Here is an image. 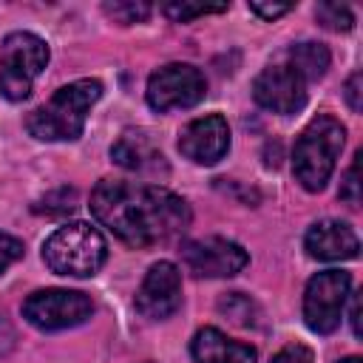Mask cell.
I'll return each instance as SVG.
<instances>
[{
    "label": "cell",
    "instance_id": "6",
    "mask_svg": "<svg viewBox=\"0 0 363 363\" xmlns=\"http://www.w3.org/2000/svg\"><path fill=\"white\" fill-rule=\"evenodd\" d=\"M352 289V275L343 269H323L309 278L303 292V320L312 332L329 335L340 326L343 303Z\"/></svg>",
    "mask_w": 363,
    "mask_h": 363
},
{
    "label": "cell",
    "instance_id": "27",
    "mask_svg": "<svg viewBox=\"0 0 363 363\" xmlns=\"http://www.w3.org/2000/svg\"><path fill=\"white\" fill-rule=\"evenodd\" d=\"M349 320H352V332L360 337V298L357 295H352V315H349Z\"/></svg>",
    "mask_w": 363,
    "mask_h": 363
},
{
    "label": "cell",
    "instance_id": "23",
    "mask_svg": "<svg viewBox=\"0 0 363 363\" xmlns=\"http://www.w3.org/2000/svg\"><path fill=\"white\" fill-rule=\"evenodd\" d=\"M17 258H23V244H20L14 235L0 233V272L9 269Z\"/></svg>",
    "mask_w": 363,
    "mask_h": 363
},
{
    "label": "cell",
    "instance_id": "10",
    "mask_svg": "<svg viewBox=\"0 0 363 363\" xmlns=\"http://www.w3.org/2000/svg\"><path fill=\"white\" fill-rule=\"evenodd\" d=\"M252 96L272 113H298L306 105V79L289 62H272L255 77Z\"/></svg>",
    "mask_w": 363,
    "mask_h": 363
},
{
    "label": "cell",
    "instance_id": "7",
    "mask_svg": "<svg viewBox=\"0 0 363 363\" xmlns=\"http://www.w3.org/2000/svg\"><path fill=\"white\" fill-rule=\"evenodd\" d=\"M207 94V79L196 65L187 62H167L156 68L147 79V105L159 113L176 108H193Z\"/></svg>",
    "mask_w": 363,
    "mask_h": 363
},
{
    "label": "cell",
    "instance_id": "22",
    "mask_svg": "<svg viewBox=\"0 0 363 363\" xmlns=\"http://www.w3.org/2000/svg\"><path fill=\"white\" fill-rule=\"evenodd\" d=\"M357 167H360V153L354 156L352 167H349L346 176H343V184H340V199L349 201L352 207L360 204V179H357Z\"/></svg>",
    "mask_w": 363,
    "mask_h": 363
},
{
    "label": "cell",
    "instance_id": "25",
    "mask_svg": "<svg viewBox=\"0 0 363 363\" xmlns=\"http://www.w3.org/2000/svg\"><path fill=\"white\" fill-rule=\"evenodd\" d=\"M289 9H292V3H258V0L250 3V11H255V14L264 17V20H275V17L286 14Z\"/></svg>",
    "mask_w": 363,
    "mask_h": 363
},
{
    "label": "cell",
    "instance_id": "8",
    "mask_svg": "<svg viewBox=\"0 0 363 363\" xmlns=\"http://www.w3.org/2000/svg\"><path fill=\"white\" fill-rule=\"evenodd\" d=\"M91 312H94L91 298L77 289H40L28 295L23 303V318L43 332L77 326L88 320Z\"/></svg>",
    "mask_w": 363,
    "mask_h": 363
},
{
    "label": "cell",
    "instance_id": "3",
    "mask_svg": "<svg viewBox=\"0 0 363 363\" xmlns=\"http://www.w3.org/2000/svg\"><path fill=\"white\" fill-rule=\"evenodd\" d=\"M343 139H346V128L329 113L315 116L303 128V133L295 142V153H292L295 179L303 184V190L309 193L323 190L343 150Z\"/></svg>",
    "mask_w": 363,
    "mask_h": 363
},
{
    "label": "cell",
    "instance_id": "17",
    "mask_svg": "<svg viewBox=\"0 0 363 363\" xmlns=\"http://www.w3.org/2000/svg\"><path fill=\"white\" fill-rule=\"evenodd\" d=\"M218 312L221 315H227L233 323H238V326H255L258 323V306H255V301L252 298H247V295H241V292H230V295H224L221 301H218Z\"/></svg>",
    "mask_w": 363,
    "mask_h": 363
},
{
    "label": "cell",
    "instance_id": "2",
    "mask_svg": "<svg viewBox=\"0 0 363 363\" xmlns=\"http://www.w3.org/2000/svg\"><path fill=\"white\" fill-rule=\"evenodd\" d=\"M99 96H102L99 79L68 82L26 119V128L34 139H43V142H71L82 133L88 111Z\"/></svg>",
    "mask_w": 363,
    "mask_h": 363
},
{
    "label": "cell",
    "instance_id": "28",
    "mask_svg": "<svg viewBox=\"0 0 363 363\" xmlns=\"http://www.w3.org/2000/svg\"><path fill=\"white\" fill-rule=\"evenodd\" d=\"M11 337H14V335H11V326H9V323L3 320V315H0V352H3L6 346H11Z\"/></svg>",
    "mask_w": 363,
    "mask_h": 363
},
{
    "label": "cell",
    "instance_id": "11",
    "mask_svg": "<svg viewBox=\"0 0 363 363\" xmlns=\"http://www.w3.org/2000/svg\"><path fill=\"white\" fill-rule=\"evenodd\" d=\"M179 306H182V275L176 264L156 261L136 292V309L150 320H164Z\"/></svg>",
    "mask_w": 363,
    "mask_h": 363
},
{
    "label": "cell",
    "instance_id": "16",
    "mask_svg": "<svg viewBox=\"0 0 363 363\" xmlns=\"http://www.w3.org/2000/svg\"><path fill=\"white\" fill-rule=\"evenodd\" d=\"M286 62H289L306 82H309V79H320V77L326 74V68H329V48L320 45V43H312V40L295 43V45H289V51H286Z\"/></svg>",
    "mask_w": 363,
    "mask_h": 363
},
{
    "label": "cell",
    "instance_id": "15",
    "mask_svg": "<svg viewBox=\"0 0 363 363\" xmlns=\"http://www.w3.org/2000/svg\"><path fill=\"white\" fill-rule=\"evenodd\" d=\"M190 352L196 363H255L258 360V352L250 343L233 340L213 326H204L196 332Z\"/></svg>",
    "mask_w": 363,
    "mask_h": 363
},
{
    "label": "cell",
    "instance_id": "26",
    "mask_svg": "<svg viewBox=\"0 0 363 363\" xmlns=\"http://www.w3.org/2000/svg\"><path fill=\"white\" fill-rule=\"evenodd\" d=\"M360 82H363V77L360 74H352L349 82H346V88H343V96H346V102H349V108L354 113L363 108V102H360Z\"/></svg>",
    "mask_w": 363,
    "mask_h": 363
},
{
    "label": "cell",
    "instance_id": "12",
    "mask_svg": "<svg viewBox=\"0 0 363 363\" xmlns=\"http://www.w3.org/2000/svg\"><path fill=\"white\" fill-rule=\"evenodd\" d=\"M230 147V128L227 119L218 113L193 119L179 133V150L196 164H216Z\"/></svg>",
    "mask_w": 363,
    "mask_h": 363
},
{
    "label": "cell",
    "instance_id": "9",
    "mask_svg": "<svg viewBox=\"0 0 363 363\" xmlns=\"http://www.w3.org/2000/svg\"><path fill=\"white\" fill-rule=\"evenodd\" d=\"M182 261L199 278H230L247 267L250 255L241 244H235L230 238L207 235V238L184 241L182 244Z\"/></svg>",
    "mask_w": 363,
    "mask_h": 363
},
{
    "label": "cell",
    "instance_id": "1",
    "mask_svg": "<svg viewBox=\"0 0 363 363\" xmlns=\"http://www.w3.org/2000/svg\"><path fill=\"white\" fill-rule=\"evenodd\" d=\"M91 213L130 247L164 244L190 224V207L182 196L159 184L122 179H105L94 187Z\"/></svg>",
    "mask_w": 363,
    "mask_h": 363
},
{
    "label": "cell",
    "instance_id": "19",
    "mask_svg": "<svg viewBox=\"0 0 363 363\" xmlns=\"http://www.w3.org/2000/svg\"><path fill=\"white\" fill-rule=\"evenodd\" d=\"M315 17L329 31H349L354 26V17H352L349 6H343V3H318Z\"/></svg>",
    "mask_w": 363,
    "mask_h": 363
},
{
    "label": "cell",
    "instance_id": "5",
    "mask_svg": "<svg viewBox=\"0 0 363 363\" xmlns=\"http://www.w3.org/2000/svg\"><path fill=\"white\" fill-rule=\"evenodd\" d=\"M48 65V45L31 31H14L0 45V94L20 102Z\"/></svg>",
    "mask_w": 363,
    "mask_h": 363
},
{
    "label": "cell",
    "instance_id": "20",
    "mask_svg": "<svg viewBox=\"0 0 363 363\" xmlns=\"http://www.w3.org/2000/svg\"><path fill=\"white\" fill-rule=\"evenodd\" d=\"M102 11L113 20V23H122V26H130V23H142L147 20L150 14V3H133V0H113V3H105Z\"/></svg>",
    "mask_w": 363,
    "mask_h": 363
},
{
    "label": "cell",
    "instance_id": "21",
    "mask_svg": "<svg viewBox=\"0 0 363 363\" xmlns=\"http://www.w3.org/2000/svg\"><path fill=\"white\" fill-rule=\"evenodd\" d=\"M77 207V190L74 187H60V190H51L43 201L34 204L37 213H45V216H62V213H71Z\"/></svg>",
    "mask_w": 363,
    "mask_h": 363
},
{
    "label": "cell",
    "instance_id": "14",
    "mask_svg": "<svg viewBox=\"0 0 363 363\" xmlns=\"http://www.w3.org/2000/svg\"><path fill=\"white\" fill-rule=\"evenodd\" d=\"M303 244H306V252L318 261H349V258H357V250H360L354 230L346 221H335V218H323L312 224Z\"/></svg>",
    "mask_w": 363,
    "mask_h": 363
},
{
    "label": "cell",
    "instance_id": "18",
    "mask_svg": "<svg viewBox=\"0 0 363 363\" xmlns=\"http://www.w3.org/2000/svg\"><path fill=\"white\" fill-rule=\"evenodd\" d=\"M162 11L176 20V23H190L196 17H204V14H218V11H227V3H164Z\"/></svg>",
    "mask_w": 363,
    "mask_h": 363
},
{
    "label": "cell",
    "instance_id": "29",
    "mask_svg": "<svg viewBox=\"0 0 363 363\" xmlns=\"http://www.w3.org/2000/svg\"><path fill=\"white\" fill-rule=\"evenodd\" d=\"M337 363H360V357H343V360H337Z\"/></svg>",
    "mask_w": 363,
    "mask_h": 363
},
{
    "label": "cell",
    "instance_id": "4",
    "mask_svg": "<svg viewBox=\"0 0 363 363\" xmlns=\"http://www.w3.org/2000/svg\"><path fill=\"white\" fill-rule=\"evenodd\" d=\"M105 258H108V244L102 233L85 221H71L54 230L43 244V261L57 275L88 278L99 272Z\"/></svg>",
    "mask_w": 363,
    "mask_h": 363
},
{
    "label": "cell",
    "instance_id": "13",
    "mask_svg": "<svg viewBox=\"0 0 363 363\" xmlns=\"http://www.w3.org/2000/svg\"><path fill=\"white\" fill-rule=\"evenodd\" d=\"M111 159L119 167L133 170V173H142V176H164L167 173V162H164L162 147L142 128L122 130V136L111 147Z\"/></svg>",
    "mask_w": 363,
    "mask_h": 363
},
{
    "label": "cell",
    "instance_id": "24",
    "mask_svg": "<svg viewBox=\"0 0 363 363\" xmlns=\"http://www.w3.org/2000/svg\"><path fill=\"white\" fill-rule=\"evenodd\" d=\"M272 363H312V352L303 343H289L272 357Z\"/></svg>",
    "mask_w": 363,
    "mask_h": 363
}]
</instances>
